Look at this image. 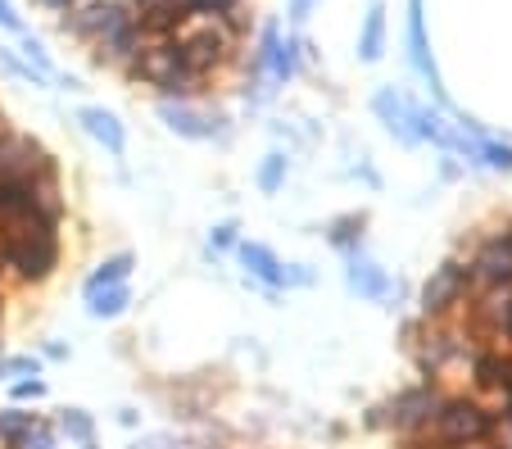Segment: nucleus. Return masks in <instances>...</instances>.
<instances>
[{"label":"nucleus","instance_id":"bb28decb","mask_svg":"<svg viewBox=\"0 0 512 449\" xmlns=\"http://www.w3.org/2000/svg\"><path fill=\"white\" fill-rule=\"evenodd\" d=\"M232 241H236V223H218V227H213V236H209V254L227 250Z\"/></svg>","mask_w":512,"mask_h":449},{"label":"nucleus","instance_id":"393cba45","mask_svg":"<svg viewBox=\"0 0 512 449\" xmlns=\"http://www.w3.org/2000/svg\"><path fill=\"white\" fill-rule=\"evenodd\" d=\"M10 449H59V431L50 427V422H37V427H32L28 436H23L19 445H10Z\"/></svg>","mask_w":512,"mask_h":449},{"label":"nucleus","instance_id":"f257e3e1","mask_svg":"<svg viewBox=\"0 0 512 449\" xmlns=\"http://www.w3.org/2000/svg\"><path fill=\"white\" fill-rule=\"evenodd\" d=\"M494 431H499V413H490L481 400L454 395L440 404L435 422L426 427V440H417L413 449H481L494 440Z\"/></svg>","mask_w":512,"mask_h":449},{"label":"nucleus","instance_id":"cd10ccee","mask_svg":"<svg viewBox=\"0 0 512 449\" xmlns=\"http://www.w3.org/2000/svg\"><path fill=\"white\" fill-rule=\"evenodd\" d=\"M0 28H19V14H14L10 0H0Z\"/></svg>","mask_w":512,"mask_h":449},{"label":"nucleus","instance_id":"4be33fe9","mask_svg":"<svg viewBox=\"0 0 512 449\" xmlns=\"http://www.w3.org/2000/svg\"><path fill=\"white\" fill-rule=\"evenodd\" d=\"M476 159H481V164H490L494 173H512V146H508V141H481Z\"/></svg>","mask_w":512,"mask_h":449},{"label":"nucleus","instance_id":"f03ea898","mask_svg":"<svg viewBox=\"0 0 512 449\" xmlns=\"http://www.w3.org/2000/svg\"><path fill=\"white\" fill-rule=\"evenodd\" d=\"M0 268H10L19 282H46L59 268V236L32 232V236H0Z\"/></svg>","mask_w":512,"mask_h":449},{"label":"nucleus","instance_id":"a211bd4d","mask_svg":"<svg viewBox=\"0 0 512 449\" xmlns=\"http://www.w3.org/2000/svg\"><path fill=\"white\" fill-rule=\"evenodd\" d=\"M381 46H386V10H381V5H372L368 23H363V37H358V55L372 64V59H381Z\"/></svg>","mask_w":512,"mask_h":449},{"label":"nucleus","instance_id":"6e6552de","mask_svg":"<svg viewBox=\"0 0 512 449\" xmlns=\"http://www.w3.org/2000/svg\"><path fill=\"white\" fill-rule=\"evenodd\" d=\"M372 109H377V118L390 127V137H399L404 146H417V132H413V105H408V100L399 96L395 87H381L377 96H372Z\"/></svg>","mask_w":512,"mask_h":449},{"label":"nucleus","instance_id":"ddd939ff","mask_svg":"<svg viewBox=\"0 0 512 449\" xmlns=\"http://www.w3.org/2000/svg\"><path fill=\"white\" fill-rule=\"evenodd\" d=\"M159 114H164V123L173 127L177 137H186V141H209L213 132H218V127H213V118H204V114H195V109H186L182 100H164V105H159Z\"/></svg>","mask_w":512,"mask_h":449},{"label":"nucleus","instance_id":"dca6fc26","mask_svg":"<svg viewBox=\"0 0 512 449\" xmlns=\"http://www.w3.org/2000/svg\"><path fill=\"white\" fill-rule=\"evenodd\" d=\"M127 304H132V291H127V282H123V286H105V291H91V295H87L91 318H100V323L118 318V313H123Z\"/></svg>","mask_w":512,"mask_h":449},{"label":"nucleus","instance_id":"5701e85b","mask_svg":"<svg viewBox=\"0 0 512 449\" xmlns=\"http://www.w3.org/2000/svg\"><path fill=\"white\" fill-rule=\"evenodd\" d=\"M0 69H5V73H14V78H23V82H32V87H46V73H41V69H32L28 59H14L5 46H0Z\"/></svg>","mask_w":512,"mask_h":449},{"label":"nucleus","instance_id":"2eb2a0df","mask_svg":"<svg viewBox=\"0 0 512 449\" xmlns=\"http://www.w3.org/2000/svg\"><path fill=\"white\" fill-rule=\"evenodd\" d=\"M132 268H136V254H127V250H123V254H109L105 264H100L96 273L87 277V295H91V291H105V286H123Z\"/></svg>","mask_w":512,"mask_h":449},{"label":"nucleus","instance_id":"a878e982","mask_svg":"<svg viewBox=\"0 0 512 449\" xmlns=\"http://www.w3.org/2000/svg\"><path fill=\"white\" fill-rule=\"evenodd\" d=\"M10 395H14V400H46V381H41V377H19V381H14V386H10Z\"/></svg>","mask_w":512,"mask_h":449},{"label":"nucleus","instance_id":"6ab92c4d","mask_svg":"<svg viewBox=\"0 0 512 449\" xmlns=\"http://www.w3.org/2000/svg\"><path fill=\"white\" fill-rule=\"evenodd\" d=\"M55 431L68 440H78V445H91V440H96V422H91L87 409H64L55 422Z\"/></svg>","mask_w":512,"mask_h":449},{"label":"nucleus","instance_id":"1a4fd4ad","mask_svg":"<svg viewBox=\"0 0 512 449\" xmlns=\"http://www.w3.org/2000/svg\"><path fill=\"white\" fill-rule=\"evenodd\" d=\"M472 318L490 336H503V341H512V286H494V291H485L481 300H476Z\"/></svg>","mask_w":512,"mask_h":449},{"label":"nucleus","instance_id":"412c9836","mask_svg":"<svg viewBox=\"0 0 512 449\" xmlns=\"http://www.w3.org/2000/svg\"><path fill=\"white\" fill-rule=\"evenodd\" d=\"M327 236H331V245H340L345 254H354V250H358V236H363V218H354V214H349V218H336Z\"/></svg>","mask_w":512,"mask_h":449},{"label":"nucleus","instance_id":"423d86ee","mask_svg":"<svg viewBox=\"0 0 512 449\" xmlns=\"http://www.w3.org/2000/svg\"><path fill=\"white\" fill-rule=\"evenodd\" d=\"M422 0H408V50H413V69L426 78L431 96L445 105V87H440V73H435V59H431V46H426V19H422Z\"/></svg>","mask_w":512,"mask_h":449},{"label":"nucleus","instance_id":"7c9ffc66","mask_svg":"<svg viewBox=\"0 0 512 449\" xmlns=\"http://www.w3.org/2000/svg\"><path fill=\"white\" fill-rule=\"evenodd\" d=\"M82 449H96V440H91V445H82Z\"/></svg>","mask_w":512,"mask_h":449},{"label":"nucleus","instance_id":"7ed1b4c3","mask_svg":"<svg viewBox=\"0 0 512 449\" xmlns=\"http://www.w3.org/2000/svg\"><path fill=\"white\" fill-rule=\"evenodd\" d=\"M467 291H472V268L458 264V259L440 264L431 273V282L422 286V318H426V323H440V318H449V313H454L458 304L467 300Z\"/></svg>","mask_w":512,"mask_h":449},{"label":"nucleus","instance_id":"9d476101","mask_svg":"<svg viewBox=\"0 0 512 449\" xmlns=\"http://www.w3.org/2000/svg\"><path fill=\"white\" fill-rule=\"evenodd\" d=\"M236 259H241L245 273L259 277L263 286H286V264H281L277 254L268 250V245H259V241H241V245H236Z\"/></svg>","mask_w":512,"mask_h":449},{"label":"nucleus","instance_id":"4468645a","mask_svg":"<svg viewBox=\"0 0 512 449\" xmlns=\"http://www.w3.org/2000/svg\"><path fill=\"white\" fill-rule=\"evenodd\" d=\"M458 354H463V341H458V336L431 332V336H426V345L417 350V363H422L426 372H435V368H445L449 359H458Z\"/></svg>","mask_w":512,"mask_h":449},{"label":"nucleus","instance_id":"f3484780","mask_svg":"<svg viewBox=\"0 0 512 449\" xmlns=\"http://www.w3.org/2000/svg\"><path fill=\"white\" fill-rule=\"evenodd\" d=\"M37 413H28V409H19V404H10V409H0V445L10 449V445H19L23 436H28L32 427H37Z\"/></svg>","mask_w":512,"mask_h":449},{"label":"nucleus","instance_id":"c85d7f7f","mask_svg":"<svg viewBox=\"0 0 512 449\" xmlns=\"http://www.w3.org/2000/svg\"><path fill=\"white\" fill-rule=\"evenodd\" d=\"M313 5H318V0H295V5H290V19H295V23H304V19H309V10H313Z\"/></svg>","mask_w":512,"mask_h":449},{"label":"nucleus","instance_id":"b1692460","mask_svg":"<svg viewBox=\"0 0 512 449\" xmlns=\"http://www.w3.org/2000/svg\"><path fill=\"white\" fill-rule=\"evenodd\" d=\"M41 363L32 354H10V359H0V381H14V377H37Z\"/></svg>","mask_w":512,"mask_h":449},{"label":"nucleus","instance_id":"20e7f679","mask_svg":"<svg viewBox=\"0 0 512 449\" xmlns=\"http://www.w3.org/2000/svg\"><path fill=\"white\" fill-rule=\"evenodd\" d=\"M440 404H445V395L435 391L431 381H422V386H413V391H404L395 404H390V427L404 431V436H417V431H426L435 422V413H440Z\"/></svg>","mask_w":512,"mask_h":449},{"label":"nucleus","instance_id":"0eeeda50","mask_svg":"<svg viewBox=\"0 0 512 449\" xmlns=\"http://www.w3.org/2000/svg\"><path fill=\"white\" fill-rule=\"evenodd\" d=\"M345 282H349V291L363 295V300H377V304H386V300H390V277H386V268L372 264V259H368L363 250L349 254Z\"/></svg>","mask_w":512,"mask_h":449},{"label":"nucleus","instance_id":"aec40b11","mask_svg":"<svg viewBox=\"0 0 512 449\" xmlns=\"http://www.w3.org/2000/svg\"><path fill=\"white\" fill-rule=\"evenodd\" d=\"M281 182H286V155H281V150H272V155L263 159V168H259V191H263V196H277Z\"/></svg>","mask_w":512,"mask_h":449},{"label":"nucleus","instance_id":"9b49d317","mask_svg":"<svg viewBox=\"0 0 512 449\" xmlns=\"http://www.w3.org/2000/svg\"><path fill=\"white\" fill-rule=\"evenodd\" d=\"M78 123L87 127V137H96L114 159L127 150V132H123V123H118V118L109 114V109H96V105L78 109Z\"/></svg>","mask_w":512,"mask_h":449},{"label":"nucleus","instance_id":"f8f14e48","mask_svg":"<svg viewBox=\"0 0 512 449\" xmlns=\"http://www.w3.org/2000/svg\"><path fill=\"white\" fill-rule=\"evenodd\" d=\"M472 377H476V386H481V391H494V395H503V400H512V359H508V354L481 350L472 359Z\"/></svg>","mask_w":512,"mask_h":449},{"label":"nucleus","instance_id":"39448f33","mask_svg":"<svg viewBox=\"0 0 512 449\" xmlns=\"http://www.w3.org/2000/svg\"><path fill=\"white\" fill-rule=\"evenodd\" d=\"M467 268H472V286H485V291H494V286H512V245H508V236L503 232L490 236Z\"/></svg>","mask_w":512,"mask_h":449},{"label":"nucleus","instance_id":"c756f323","mask_svg":"<svg viewBox=\"0 0 512 449\" xmlns=\"http://www.w3.org/2000/svg\"><path fill=\"white\" fill-rule=\"evenodd\" d=\"M41 5H50V10H73V0H41Z\"/></svg>","mask_w":512,"mask_h":449}]
</instances>
